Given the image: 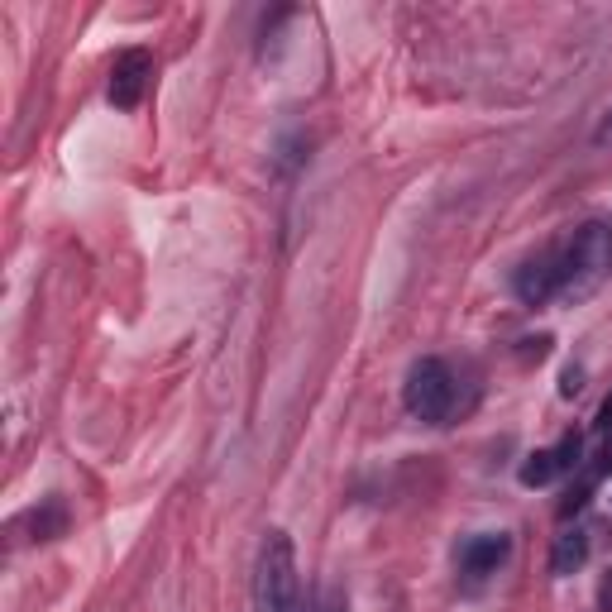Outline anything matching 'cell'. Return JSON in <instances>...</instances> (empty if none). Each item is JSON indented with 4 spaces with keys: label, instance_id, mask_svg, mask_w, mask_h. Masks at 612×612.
I'll return each mask as SVG.
<instances>
[{
    "label": "cell",
    "instance_id": "6da1fadb",
    "mask_svg": "<svg viewBox=\"0 0 612 612\" xmlns=\"http://www.w3.org/2000/svg\"><path fill=\"white\" fill-rule=\"evenodd\" d=\"M612 273V225L589 220L579 225L569 244L560 249V297L565 302H589Z\"/></svg>",
    "mask_w": 612,
    "mask_h": 612
},
{
    "label": "cell",
    "instance_id": "7a4b0ae2",
    "mask_svg": "<svg viewBox=\"0 0 612 612\" xmlns=\"http://www.w3.org/2000/svg\"><path fill=\"white\" fill-rule=\"evenodd\" d=\"M297 550L287 531H268L254 560V612H297Z\"/></svg>",
    "mask_w": 612,
    "mask_h": 612
},
{
    "label": "cell",
    "instance_id": "3957f363",
    "mask_svg": "<svg viewBox=\"0 0 612 612\" xmlns=\"http://www.w3.org/2000/svg\"><path fill=\"white\" fill-rule=\"evenodd\" d=\"M402 402L416 421L426 426H445L450 412H455V373L445 359H416L412 373H407V388H402Z\"/></svg>",
    "mask_w": 612,
    "mask_h": 612
},
{
    "label": "cell",
    "instance_id": "277c9868",
    "mask_svg": "<svg viewBox=\"0 0 612 612\" xmlns=\"http://www.w3.org/2000/svg\"><path fill=\"white\" fill-rule=\"evenodd\" d=\"M512 287L526 306H546L550 297H560V249H541L536 259H526Z\"/></svg>",
    "mask_w": 612,
    "mask_h": 612
},
{
    "label": "cell",
    "instance_id": "5b68a950",
    "mask_svg": "<svg viewBox=\"0 0 612 612\" xmlns=\"http://www.w3.org/2000/svg\"><path fill=\"white\" fill-rule=\"evenodd\" d=\"M149 77H153V58L144 53V48H130V53L115 63V72H110V106H115V110H134L139 101H144Z\"/></svg>",
    "mask_w": 612,
    "mask_h": 612
},
{
    "label": "cell",
    "instance_id": "8992f818",
    "mask_svg": "<svg viewBox=\"0 0 612 612\" xmlns=\"http://www.w3.org/2000/svg\"><path fill=\"white\" fill-rule=\"evenodd\" d=\"M507 555H512V536L507 531H483V536L459 546V569L464 574H493L498 565H507Z\"/></svg>",
    "mask_w": 612,
    "mask_h": 612
},
{
    "label": "cell",
    "instance_id": "52a82bcc",
    "mask_svg": "<svg viewBox=\"0 0 612 612\" xmlns=\"http://www.w3.org/2000/svg\"><path fill=\"white\" fill-rule=\"evenodd\" d=\"M584 560H589V531H565L560 541H555V555H550V569L555 574H579L584 569Z\"/></svg>",
    "mask_w": 612,
    "mask_h": 612
},
{
    "label": "cell",
    "instance_id": "ba28073f",
    "mask_svg": "<svg viewBox=\"0 0 612 612\" xmlns=\"http://www.w3.org/2000/svg\"><path fill=\"white\" fill-rule=\"evenodd\" d=\"M517 479H522V488H546V483H555L560 479L555 450H536V455H526V464L517 469Z\"/></svg>",
    "mask_w": 612,
    "mask_h": 612
},
{
    "label": "cell",
    "instance_id": "9c48e42d",
    "mask_svg": "<svg viewBox=\"0 0 612 612\" xmlns=\"http://www.w3.org/2000/svg\"><path fill=\"white\" fill-rule=\"evenodd\" d=\"M302 612H350V598H345V589H316L311 598H306Z\"/></svg>",
    "mask_w": 612,
    "mask_h": 612
},
{
    "label": "cell",
    "instance_id": "30bf717a",
    "mask_svg": "<svg viewBox=\"0 0 612 612\" xmlns=\"http://www.w3.org/2000/svg\"><path fill=\"white\" fill-rule=\"evenodd\" d=\"M63 526H67L63 503H48L44 512H34V531H39V541H53V536H58Z\"/></svg>",
    "mask_w": 612,
    "mask_h": 612
},
{
    "label": "cell",
    "instance_id": "8fae6325",
    "mask_svg": "<svg viewBox=\"0 0 612 612\" xmlns=\"http://www.w3.org/2000/svg\"><path fill=\"white\" fill-rule=\"evenodd\" d=\"M579 459H584V436L569 431V436L555 445V464H560V474H569V469H579Z\"/></svg>",
    "mask_w": 612,
    "mask_h": 612
},
{
    "label": "cell",
    "instance_id": "7c38bea8",
    "mask_svg": "<svg viewBox=\"0 0 612 612\" xmlns=\"http://www.w3.org/2000/svg\"><path fill=\"white\" fill-rule=\"evenodd\" d=\"M579 388H584V369H579V364H569L565 378H560V397H574Z\"/></svg>",
    "mask_w": 612,
    "mask_h": 612
},
{
    "label": "cell",
    "instance_id": "4fadbf2b",
    "mask_svg": "<svg viewBox=\"0 0 612 612\" xmlns=\"http://www.w3.org/2000/svg\"><path fill=\"white\" fill-rule=\"evenodd\" d=\"M612 431V397L603 402V412H598V421H593V436H608Z\"/></svg>",
    "mask_w": 612,
    "mask_h": 612
},
{
    "label": "cell",
    "instance_id": "5bb4252c",
    "mask_svg": "<svg viewBox=\"0 0 612 612\" xmlns=\"http://www.w3.org/2000/svg\"><path fill=\"white\" fill-rule=\"evenodd\" d=\"M593 144H612V110H608V120L598 125V134H593Z\"/></svg>",
    "mask_w": 612,
    "mask_h": 612
}]
</instances>
